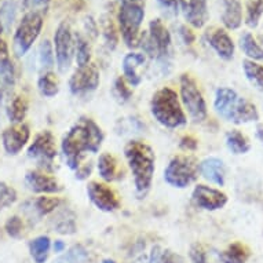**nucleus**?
<instances>
[{"label":"nucleus","mask_w":263,"mask_h":263,"mask_svg":"<svg viewBox=\"0 0 263 263\" xmlns=\"http://www.w3.org/2000/svg\"><path fill=\"white\" fill-rule=\"evenodd\" d=\"M104 141V133L94 120L83 117L65 134L61 142V151L64 153L66 164L70 170L80 167L83 155L90 152L97 153Z\"/></svg>","instance_id":"obj_1"},{"label":"nucleus","mask_w":263,"mask_h":263,"mask_svg":"<svg viewBox=\"0 0 263 263\" xmlns=\"http://www.w3.org/2000/svg\"><path fill=\"white\" fill-rule=\"evenodd\" d=\"M124 156L134 175L135 189L141 196L146 194L155 175V152L142 141H129L124 146Z\"/></svg>","instance_id":"obj_2"},{"label":"nucleus","mask_w":263,"mask_h":263,"mask_svg":"<svg viewBox=\"0 0 263 263\" xmlns=\"http://www.w3.org/2000/svg\"><path fill=\"white\" fill-rule=\"evenodd\" d=\"M214 108L222 119L234 124H246L259 120L256 106L228 87H220L216 90Z\"/></svg>","instance_id":"obj_3"},{"label":"nucleus","mask_w":263,"mask_h":263,"mask_svg":"<svg viewBox=\"0 0 263 263\" xmlns=\"http://www.w3.org/2000/svg\"><path fill=\"white\" fill-rule=\"evenodd\" d=\"M152 116L167 128H178L186 124V116L178 94L170 87L156 91L151 101Z\"/></svg>","instance_id":"obj_4"},{"label":"nucleus","mask_w":263,"mask_h":263,"mask_svg":"<svg viewBox=\"0 0 263 263\" xmlns=\"http://www.w3.org/2000/svg\"><path fill=\"white\" fill-rule=\"evenodd\" d=\"M145 18L143 0H123L119 9V26L127 47L137 48L141 43V25Z\"/></svg>","instance_id":"obj_5"},{"label":"nucleus","mask_w":263,"mask_h":263,"mask_svg":"<svg viewBox=\"0 0 263 263\" xmlns=\"http://www.w3.org/2000/svg\"><path fill=\"white\" fill-rule=\"evenodd\" d=\"M139 47H142L143 51L157 61L167 64L171 48V35L160 18L152 20L149 24V32L142 35Z\"/></svg>","instance_id":"obj_6"},{"label":"nucleus","mask_w":263,"mask_h":263,"mask_svg":"<svg viewBox=\"0 0 263 263\" xmlns=\"http://www.w3.org/2000/svg\"><path fill=\"white\" fill-rule=\"evenodd\" d=\"M199 175V163L192 156H177L164 170V181L170 186L185 189Z\"/></svg>","instance_id":"obj_7"},{"label":"nucleus","mask_w":263,"mask_h":263,"mask_svg":"<svg viewBox=\"0 0 263 263\" xmlns=\"http://www.w3.org/2000/svg\"><path fill=\"white\" fill-rule=\"evenodd\" d=\"M43 28V15L39 13H26L22 17L13 37V50L17 57L25 55L33 46Z\"/></svg>","instance_id":"obj_8"},{"label":"nucleus","mask_w":263,"mask_h":263,"mask_svg":"<svg viewBox=\"0 0 263 263\" xmlns=\"http://www.w3.org/2000/svg\"><path fill=\"white\" fill-rule=\"evenodd\" d=\"M179 83H181L182 104L194 123H201L207 119V104L201 91L189 74H182Z\"/></svg>","instance_id":"obj_9"},{"label":"nucleus","mask_w":263,"mask_h":263,"mask_svg":"<svg viewBox=\"0 0 263 263\" xmlns=\"http://www.w3.org/2000/svg\"><path fill=\"white\" fill-rule=\"evenodd\" d=\"M28 156L33 159L40 167L47 171H52V164L57 157L55 137L51 131L44 129L36 135L33 142L28 147Z\"/></svg>","instance_id":"obj_10"},{"label":"nucleus","mask_w":263,"mask_h":263,"mask_svg":"<svg viewBox=\"0 0 263 263\" xmlns=\"http://www.w3.org/2000/svg\"><path fill=\"white\" fill-rule=\"evenodd\" d=\"M54 47L58 70L61 73H65L70 68L74 57V37L69 24L62 22L57 28L54 35Z\"/></svg>","instance_id":"obj_11"},{"label":"nucleus","mask_w":263,"mask_h":263,"mask_svg":"<svg viewBox=\"0 0 263 263\" xmlns=\"http://www.w3.org/2000/svg\"><path fill=\"white\" fill-rule=\"evenodd\" d=\"M100 86V70L95 65L78 68L69 79V90L74 95L92 92Z\"/></svg>","instance_id":"obj_12"},{"label":"nucleus","mask_w":263,"mask_h":263,"mask_svg":"<svg viewBox=\"0 0 263 263\" xmlns=\"http://www.w3.org/2000/svg\"><path fill=\"white\" fill-rule=\"evenodd\" d=\"M87 196L100 211L113 212L120 207V200L109 186L100 182H90L87 185Z\"/></svg>","instance_id":"obj_13"},{"label":"nucleus","mask_w":263,"mask_h":263,"mask_svg":"<svg viewBox=\"0 0 263 263\" xmlns=\"http://www.w3.org/2000/svg\"><path fill=\"white\" fill-rule=\"evenodd\" d=\"M193 203L205 211H216L228 204V196L220 190L207 185H197L192 193Z\"/></svg>","instance_id":"obj_14"},{"label":"nucleus","mask_w":263,"mask_h":263,"mask_svg":"<svg viewBox=\"0 0 263 263\" xmlns=\"http://www.w3.org/2000/svg\"><path fill=\"white\" fill-rule=\"evenodd\" d=\"M25 185L33 193L39 194H55L64 190L55 177L37 170H30L25 174Z\"/></svg>","instance_id":"obj_15"},{"label":"nucleus","mask_w":263,"mask_h":263,"mask_svg":"<svg viewBox=\"0 0 263 263\" xmlns=\"http://www.w3.org/2000/svg\"><path fill=\"white\" fill-rule=\"evenodd\" d=\"M30 138L29 127L26 124H13L2 134V143L9 155H18Z\"/></svg>","instance_id":"obj_16"},{"label":"nucleus","mask_w":263,"mask_h":263,"mask_svg":"<svg viewBox=\"0 0 263 263\" xmlns=\"http://www.w3.org/2000/svg\"><path fill=\"white\" fill-rule=\"evenodd\" d=\"M182 14L193 28H203L208 21L207 0H178Z\"/></svg>","instance_id":"obj_17"},{"label":"nucleus","mask_w":263,"mask_h":263,"mask_svg":"<svg viewBox=\"0 0 263 263\" xmlns=\"http://www.w3.org/2000/svg\"><path fill=\"white\" fill-rule=\"evenodd\" d=\"M199 171L204 179L211 182L214 185L223 186L226 171L223 161L218 157H207L199 164Z\"/></svg>","instance_id":"obj_18"},{"label":"nucleus","mask_w":263,"mask_h":263,"mask_svg":"<svg viewBox=\"0 0 263 263\" xmlns=\"http://www.w3.org/2000/svg\"><path fill=\"white\" fill-rule=\"evenodd\" d=\"M208 43L222 60H233L234 43L224 29H215L211 32V35L208 36Z\"/></svg>","instance_id":"obj_19"},{"label":"nucleus","mask_w":263,"mask_h":263,"mask_svg":"<svg viewBox=\"0 0 263 263\" xmlns=\"http://www.w3.org/2000/svg\"><path fill=\"white\" fill-rule=\"evenodd\" d=\"M145 54L142 52H129L124 57L123 60V74H124L125 80L131 84V86H138L142 78L139 76L138 69L145 64Z\"/></svg>","instance_id":"obj_20"},{"label":"nucleus","mask_w":263,"mask_h":263,"mask_svg":"<svg viewBox=\"0 0 263 263\" xmlns=\"http://www.w3.org/2000/svg\"><path fill=\"white\" fill-rule=\"evenodd\" d=\"M222 22L230 30H236L241 26L242 6L240 0H224Z\"/></svg>","instance_id":"obj_21"},{"label":"nucleus","mask_w":263,"mask_h":263,"mask_svg":"<svg viewBox=\"0 0 263 263\" xmlns=\"http://www.w3.org/2000/svg\"><path fill=\"white\" fill-rule=\"evenodd\" d=\"M98 173H100L101 178L106 182H113L117 181L123 178L120 171V167H119V163L115 156H112L110 153H102L98 159Z\"/></svg>","instance_id":"obj_22"},{"label":"nucleus","mask_w":263,"mask_h":263,"mask_svg":"<svg viewBox=\"0 0 263 263\" xmlns=\"http://www.w3.org/2000/svg\"><path fill=\"white\" fill-rule=\"evenodd\" d=\"M226 146L233 155H246L251 149L250 139L238 129H232L226 134Z\"/></svg>","instance_id":"obj_23"},{"label":"nucleus","mask_w":263,"mask_h":263,"mask_svg":"<svg viewBox=\"0 0 263 263\" xmlns=\"http://www.w3.org/2000/svg\"><path fill=\"white\" fill-rule=\"evenodd\" d=\"M222 263H246L250 258V251L241 242H233L219 255Z\"/></svg>","instance_id":"obj_24"},{"label":"nucleus","mask_w":263,"mask_h":263,"mask_svg":"<svg viewBox=\"0 0 263 263\" xmlns=\"http://www.w3.org/2000/svg\"><path fill=\"white\" fill-rule=\"evenodd\" d=\"M28 101L25 97L17 95L14 97L13 101L7 106V117L13 124H22V121L25 120L26 113H28Z\"/></svg>","instance_id":"obj_25"},{"label":"nucleus","mask_w":263,"mask_h":263,"mask_svg":"<svg viewBox=\"0 0 263 263\" xmlns=\"http://www.w3.org/2000/svg\"><path fill=\"white\" fill-rule=\"evenodd\" d=\"M240 47L247 58L251 61H263V48L259 46L254 36L250 32H244L240 36Z\"/></svg>","instance_id":"obj_26"},{"label":"nucleus","mask_w":263,"mask_h":263,"mask_svg":"<svg viewBox=\"0 0 263 263\" xmlns=\"http://www.w3.org/2000/svg\"><path fill=\"white\" fill-rule=\"evenodd\" d=\"M51 247V241L47 236H39L29 242L30 256L36 263H44L48 258V251Z\"/></svg>","instance_id":"obj_27"},{"label":"nucleus","mask_w":263,"mask_h":263,"mask_svg":"<svg viewBox=\"0 0 263 263\" xmlns=\"http://www.w3.org/2000/svg\"><path fill=\"white\" fill-rule=\"evenodd\" d=\"M242 69L244 74L248 79V82L256 88L263 92V66L256 64L255 61L244 60L242 61Z\"/></svg>","instance_id":"obj_28"},{"label":"nucleus","mask_w":263,"mask_h":263,"mask_svg":"<svg viewBox=\"0 0 263 263\" xmlns=\"http://www.w3.org/2000/svg\"><path fill=\"white\" fill-rule=\"evenodd\" d=\"M88 260H90L88 251L82 244H76L70 247L64 255L58 256L52 263H88Z\"/></svg>","instance_id":"obj_29"},{"label":"nucleus","mask_w":263,"mask_h":263,"mask_svg":"<svg viewBox=\"0 0 263 263\" xmlns=\"http://www.w3.org/2000/svg\"><path fill=\"white\" fill-rule=\"evenodd\" d=\"M37 88H39V92L43 97H47V98L55 97L60 92V86H58V82H57L55 74L52 72H44L37 80Z\"/></svg>","instance_id":"obj_30"},{"label":"nucleus","mask_w":263,"mask_h":263,"mask_svg":"<svg viewBox=\"0 0 263 263\" xmlns=\"http://www.w3.org/2000/svg\"><path fill=\"white\" fill-rule=\"evenodd\" d=\"M74 58H76V62H78V68H83V66H87L90 64V44L82 35L74 36Z\"/></svg>","instance_id":"obj_31"},{"label":"nucleus","mask_w":263,"mask_h":263,"mask_svg":"<svg viewBox=\"0 0 263 263\" xmlns=\"http://www.w3.org/2000/svg\"><path fill=\"white\" fill-rule=\"evenodd\" d=\"M263 15V0H248L247 3L246 24L250 28H256Z\"/></svg>","instance_id":"obj_32"},{"label":"nucleus","mask_w":263,"mask_h":263,"mask_svg":"<svg viewBox=\"0 0 263 263\" xmlns=\"http://www.w3.org/2000/svg\"><path fill=\"white\" fill-rule=\"evenodd\" d=\"M55 232L60 234H73L76 232L74 214L70 211L61 212L55 220Z\"/></svg>","instance_id":"obj_33"},{"label":"nucleus","mask_w":263,"mask_h":263,"mask_svg":"<svg viewBox=\"0 0 263 263\" xmlns=\"http://www.w3.org/2000/svg\"><path fill=\"white\" fill-rule=\"evenodd\" d=\"M61 204H62V200L60 197H46V196H42V197L35 200L33 205H35V211L40 216H43L51 214L52 211H55Z\"/></svg>","instance_id":"obj_34"},{"label":"nucleus","mask_w":263,"mask_h":263,"mask_svg":"<svg viewBox=\"0 0 263 263\" xmlns=\"http://www.w3.org/2000/svg\"><path fill=\"white\" fill-rule=\"evenodd\" d=\"M101 26H102V35H104L106 46H108L110 50L116 48L117 42H119V36H117L116 28H115V24H113L112 18H109V17L102 18Z\"/></svg>","instance_id":"obj_35"},{"label":"nucleus","mask_w":263,"mask_h":263,"mask_svg":"<svg viewBox=\"0 0 263 263\" xmlns=\"http://www.w3.org/2000/svg\"><path fill=\"white\" fill-rule=\"evenodd\" d=\"M15 15H17V6L14 2L9 0V2H5L2 7H0V21H2V25L6 30H9L14 24V20H15Z\"/></svg>","instance_id":"obj_36"},{"label":"nucleus","mask_w":263,"mask_h":263,"mask_svg":"<svg viewBox=\"0 0 263 263\" xmlns=\"http://www.w3.org/2000/svg\"><path fill=\"white\" fill-rule=\"evenodd\" d=\"M39 62L40 66L46 69H51L54 65V51H52V46L50 40H43L39 46Z\"/></svg>","instance_id":"obj_37"},{"label":"nucleus","mask_w":263,"mask_h":263,"mask_svg":"<svg viewBox=\"0 0 263 263\" xmlns=\"http://www.w3.org/2000/svg\"><path fill=\"white\" fill-rule=\"evenodd\" d=\"M17 201V192L6 182L0 181V212Z\"/></svg>","instance_id":"obj_38"},{"label":"nucleus","mask_w":263,"mask_h":263,"mask_svg":"<svg viewBox=\"0 0 263 263\" xmlns=\"http://www.w3.org/2000/svg\"><path fill=\"white\" fill-rule=\"evenodd\" d=\"M0 79L6 86H14L15 83V69L11 58L0 62Z\"/></svg>","instance_id":"obj_39"},{"label":"nucleus","mask_w":263,"mask_h":263,"mask_svg":"<svg viewBox=\"0 0 263 263\" xmlns=\"http://www.w3.org/2000/svg\"><path fill=\"white\" fill-rule=\"evenodd\" d=\"M113 94L116 97L119 102L124 104L127 101H129L131 95H133V91L127 86V83L123 78H117L115 84H113Z\"/></svg>","instance_id":"obj_40"},{"label":"nucleus","mask_w":263,"mask_h":263,"mask_svg":"<svg viewBox=\"0 0 263 263\" xmlns=\"http://www.w3.org/2000/svg\"><path fill=\"white\" fill-rule=\"evenodd\" d=\"M22 228H24V223H22V219L20 216H11L9 218V220L6 222V233L9 234L10 237L17 238L21 236Z\"/></svg>","instance_id":"obj_41"},{"label":"nucleus","mask_w":263,"mask_h":263,"mask_svg":"<svg viewBox=\"0 0 263 263\" xmlns=\"http://www.w3.org/2000/svg\"><path fill=\"white\" fill-rule=\"evenodd\" d=\"M50 6V0H24L26 13H39L43 15Z\"/></svg>","instance_id":"obj_42"},{"label":"nucleus","mask_w":263,"mask_h":263,"mask_svg":"<svg viewBox=\"0 0 263 263\" xmlns=\"http://www.w3.org/2000/svg\"><path fill=\"white\" fill-rule=\"evenodd\" d=\"M190 259L193 263H208L207 254H205L203 247L199 246V244H194L190 248Z\"/></svg>","instance_id":"obj_43"},{"label":"nucleus","mask_w":263,"mask_h":263,"mask_svg":"<svg viewBox=\"0 0 263 263\" xmlns=\"http://www.w3.org/2000/svg\"><path fill=\"white\" fill-rule=\"evenodd\" d=\"M179 146L181 149L186 152H194L199 146V142H197V139L193 138V137H190V135H186L183 138L181 139V143H179Z\"/></svg>","instance_id":"obj_44"},{"label":"nucleus","mask_w":263,"mask_h":263,"mask_svg":"<svg viewBox=\"0 0 263 263\" xmlns=\"http://www.w3.org/2000/svg\"><path fill=\"white\" fill-rule=\"evenodd\" d=\"M91 173H92V164H80V167L76 170V178H78L79 181H84V179L90 177Z\"/></svg>","instance_id":"obj_45"},{"label":"nucleus","mask_w":263,"mask_h":263,"mask_svg":"<svg viewBox=\"0 0 263 263\" xmlns=\"http://www.w3.org/2000/svg\"><path fill=\"white\" fill-rule=\"evenodd\" d=\"M179 35H181L182 40H183V43L185 44H192L194 42V33L187 28V26L182 25L181 28H179Z\"/></svg>","instance_id":"obj_46"},{"label":"nucleus","mask_w":263,"mask_h":263,"mask_svg":"<svg viewBox=\"0 0 263 263\" xmlns=\"http://www.w3.org/2000/svg\"><path fill=\"white\" fill-rule=\"evenodd\" d=\"M161 256H163V250L160 248V246H155L152 248L149 263H161Z\"/></svg>","instance_id":"obj_47"},{"label":"nucleus","mask_w":263,"mask_h":263,"mask_svg":"<svg viewBox=\"0 0 263 263\" xmlns=\"http://www.w3.org/2000/svg\"><path fill=\"white\" fill-rule=\"evenodd\" d=\"M160 5L163 6L164 9H168V10H177L178 7V0H157Z\"/></svg>","instance_id":"obj_48"},{"label":"nucleus","mask_w":263,"mask_h":263,"mask_svg":"<svg viewBox=\"0 0 263 263\" xmlns=\"http://www.w3.org/2000/svg\"><path fill=\"white\" fill-rule=\"evenodd\" d=\"M161 263H175V255L171 251H163Z\"/></svg>","instance_id":"obj_49"},{"label":"nucleus","mask_w":263,"mask_h":263,"mask_svg":"<svg viewBox=\"0 0 263 263\" xmlns=\"http://www.w3.org/2000/svg\"><path fill=\"white\" fill-rule=\"evenodd\" d=\"M52 248H54V252L60 254V252H64V250L66 248V246H65L64 241L57 240V241H54V246H52Z\"/></svg>","instance_id":"obj_50"},{"label":"nucleus","mask_w":263,"mask_h":263,"mask_svg":"<svg viewBox=\"0 0 263 263\" xmlns=\"http://www.w3.org/2000/svg\"><path fill=\"white\" fill-rule=\"evenodd\" d=\"M256 137L260 142L263 143V124L256 125Z\"/></svg>","instance_id":"obj_51"},{"label":"nucleus","mask_w":263,"mask_h":263,"mask_svg":"<svg viewBox=\"0 0 263 263\" xmlns=\"http://www.w3.org/2000/svg\"><path fill=\"white\" fill-rule=\"evenodd\" d=\"M2 104H3V90L0 87V117H2Z\"/></svg>","instance_id":"obj_52"},{"label":"nucleus","mask_w":263,"mask_h":263,"mask_svg":"<svg viewBox=\"0 0 263 263\" xmlns=\"http://www.w3.org/2000/svg\"><path fill=\"white\" fill-rule=\"evenodd\" d=\"M102 263H116V260H113V259H104Z\"/></svg>","instance_id":"obj_53"},{"label":"nucleus","mask_w":263,"mask_h":263,"mask_svg":"<svg viewBox=\"0 0 263 263\" xmlns=\"http://www.w3.org/2000/svg\"><path fill=\"white\" fill-rule=\"evenodd\" d=\"M3 29H5V28H3V25H2V21H0V35H2V32H3Z\"/></svg>","instance_id":"obj_54"},{"label":"nucleus","mask_w":263,"mask_h":263,"mask_svg":"<svg viewBox=\"0 0 263 263\" xmlns=\"http://www.w3.org/2000/svg\"><path fill=\"white\" fill-rule=\"evenodd\" d=\"M121 2H123V0H121Z\"/></svg>","instance_id":"obj_55"}]
</instances>
